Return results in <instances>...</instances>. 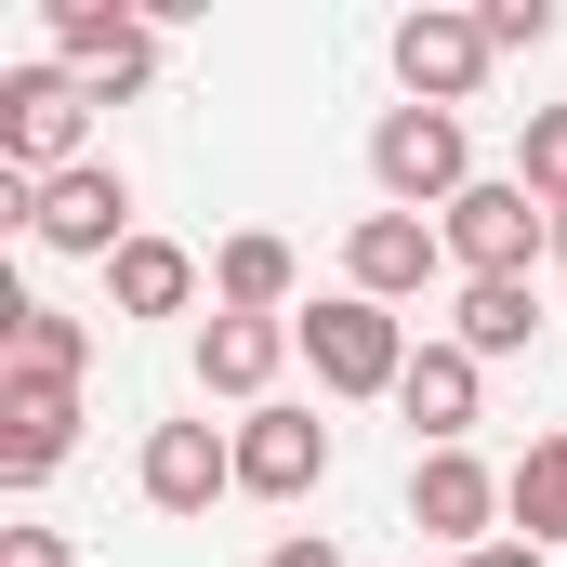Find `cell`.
<instances>
[{
  "label": "cell",
  "instance_id": "obj_1",
  "mask_svg": "<svg viewBox=\"0 0 567 567\" xmlns=\"http://www.w3.org/2000/svg\"><path fill=\"white\" fill-rule=\"evenodd\" d=\"M290 343L317 357V383H330V396H396V383H410V357H423V343L396 330V303H370V290H317V303L290 317Z\"/></svg>",
  "mask_w": 567,
  "mask_h": 567
},
{
  "label": "cell",
  "instance_id": "obj_2",
  "mask_svg": "<svg viewBox=\"0 0 567 567\" xmlns=\"http://www.w3.org/2000/svg\"><path fill=\"white\" fill-rule=\"evenodd\" d=\"M435 238H449V265H462V278H542V251H555V212H542L515 172H475V185L435 212Z\"/></svg>",
  "mask_w": 567,
  "mask_h": 567
},
{
  "label": "cell",
  "instance_id": "obj_3",
  "mask_svg": "<svg viewBox=\"0 0 567 567\" xmlns=\"http://www.w3.org/2000/svg\"><path fill=\"white\" fill-rule=\"evenodd\" d=\"M370 185H383V212H449L462 185H475V133L449 120V106H383V133H370Z\"/></svg>",
  "mask_w": 567,
  "mask_h": 567
},
{
  "label": "cell",
  "instance_id": "obj_4",
  "mask_svg": "<svg viewBox=\"0 0 567 567\" xmlns=\"http://www.w3.org/2000/svg\"><path fill=\"white\" fill-rule=\"evenodd\" d=\"M80 133H93V80H66V66H13V80H0V172L53 185V172L93 158Z\"/></svg>",
  "mask_w": 567,
  "mask_h": 567
},
{
  "label": "cell",
  "instance_id": "obj_5",
  "mask_svg": "<svg viewBox=\"0 0 567 567\" xmlns=\"http://www.w3.org/2000/svg\"><path fill=\"white\" fill-rule=\"evenodd\" d=\"M53 66L93 80V106L106 93H145L158 80V13L145 0H53Z\"/></svg>",
  "mask_w": 567,
  "mask_h": 567
},
{
  "label": "cell",
  "instance_id": "obj_6",
  "mask_svg": "<svg viewBox=\"0 0 567 567\" xmlns=\"http://www.w3.org/2000/svg\"><path fill=\"white\" fill-rule=\"evenodd\" d=\"M27 238L40 251H93V265H120L145 225H133V185H120V158H80V172H53L40 185V212H27Z\"/></svg>",
  "mask_w": 567,
  "mask_h": 567
},
{
  "label": "cell",
  "instance_id": "obj_7",
  "mask_svg": "<svg viewBox=\"0 0 567 567\" xmlns=\"http://www.w3.org/2000/svg\"><path fill=\"white\" fill-rule=\"evenodd\" d=\"M396 80H410V106H475V80H488V13H396Z\"/></svg>",
  "mask_w": 567,
  "mask_h": 567
},
{
  "label": "cell",
  "instance_id": "obj_8",
  "mask_svg": "<svg viewBox=\"0 0 567 567\" xmlns=\"http://www.w3.org/2000/svg\"><path fill=\"white\" fill-rule=\"evenodd\" d=\"M145 515H212L238 488V435L225 423H145V462H133Z\"/></svg>",
  "mask_w": 567,
  "mask_h": 567
},
{
  "label": "cell",
  "instance_id": "obj_9",
  "mask_svg": "<svg viewBox=\"0 0 567 567\" xmlns=\"http://www.w3.org/2000/svg\"><path fill=\"white\" fill-rule=\"evenodd\" d=\"M488 515H502V475H488L475 449H423V462H410V528H423V542L475 555V542H488Z\"/></svg>",
  "mask_w": 567,
  "mask_h": 567
},
{
  "label": "cell",
  "instance_id": "obj_10",
  "mask_svg": "<svg viewBox=\"0 0 567 567\" xmlns=\"http://www.w3.org/2000/svg\"><path fill=\"white\" fill-rule=\"evenodd\" d=\"M435 265H449V238H435L423 212H357V238H343V290H370V303L435 290Z\"/></svg>",
  "mask_w": 567,
  "mask_h": 567
},
{
  "label": "cell",
  "instance_id": "obj_11",
  "mask_svg": "<svg viewBox=\"0 0 567 567\" xmlns=\"http://www.w3.org/2000/svg\"><path fill=\"white\" fill-rule=\"evenodd\" d=\"M317 475H330V423H317V410H278V396H265V410L238 423V488H251V502H303Z\"/></svg>",
  "mask_w": 567,
  "mask_h": 567
},
{
  "label": "cell",
  "instance_id": "obj_12",
  "mask_svg": "<svg viewBox=\"0 0 567 567\" xmlns=\"http://www.w3.org/2000/svg\"><path fill=\"white\" fill-rule=\"evenodd\" d=\"M80 449V383H0V488H40Z\"/></svg>",
  "mask_w": 567,
  "mask_h": 567
},
{
  "label": "cell",
  "instance_id": "obj_13",
  "mask_svg": "<svg viewBox=\"0 0 567 567\" xmlns=\"http://www.w3.org/2000/svg\"><path fill=\"white\" fill-rule=\"evenodd\" d=\"M396 410L423 423V449H462V435L488 423V357H462V343H423V357H410V383H396Z\"/></svg>",
  "mask_w": 567,
  "mask_h": 567
},
{
  "label": "cell",
  "instance_id": "obj_14",
  "mask_svg": "<svg viewBox=\"0 0 567 567\" xmlns=\"http://www.w3.org/2000/svg\"><path fill=\"white\" fill-rule=\"evenodd\" d=\"M290 290H303V265H290L278 225H238L212 251V317H290Z\"/></svg>",
  "mask_w": 567,
  "mask_h": 567
},
{
  "label": "cell",
  "instance_id": "obj_15",
  "mask_svg": "<svg viewBox=\"0 0 567 567\" xmlns=\"http://www.w3.org/2000/svg\"><path fill=\"white\" fill-rule=\"evenodd\" d=\"M93 370V330L66 303H0V383H80Z\"/></svg>",
  "mask_w": 567,
  "mask_h": 567
},
{
  "label": "cell",
  "instance_id": "obj_16",
  "mask_svg": "<svg viewBox=\"0 0 567 567\" xmlns=\"http://www.w3.org/2000/svg\"><path fill=\"white\" fill-rule=\"evenodd\" d=\"M278 357H290V317H212V330H198V383H212V396H251V410H265Z\"/></svg>",
  "mask_w": 567,
  "mask_h": 567
},
{
  "label": "cell",
  "instance_id": "obj_17",
  "mask_svg": "<svg viewBox=\"0 0 567 567\" xmlns=\"http://www.w3.org/2000/svg\"><path fill=\"white\" fill-rule=\"evenodd\" d=\"M106 303H120V317H185V303H198V251H185V238H133V251L106 265Z\"/></svg>",
  "mask_w": 567,
  "mask_h": 567
},
{
  "label": "cell",
  "instance_id": "obj_18",
  "mask_svg": "<svg viewBox=\"0 0 567 567\" xmlns=\"http://www.w3.org/2000/svg\"><path fill=\"white\" fill-rule=\"evenodd\" d=\"M528 330H542V278H462V317H449L462 357H515Z\"/></svg>",
  "mask_w": 567,
  "mask_h": 567
},
{
  "label": "cell",
  "instance_id": "obj_19",
  "mask_svg": "<svg viewBox=\"0 0 567 567\" xmlns=\"http://www.w3.org/2000/svg\"><path fill=\"white\" fill-rule=\"evenodd\" d=\"M502 515H515V542H567V435H528V462H502Z\"/></svg>",
  "mask_w": 567,
  "mask_h": 567
},
{
  "label": "cell",
  "instance_id": "obj_20",
  "mask_svg": "<svg viewBox=\"0 0 567 567\" xmlns=\"http://www.w3.org/2000/svg\"><path fill=\"white\" fill-rule=\"evenodd\" d=\"M515 185H528L542 212H567V106H528V133H515Z\"/></svg>",
  "mask_w": 567,
  "mask_h": 567
},
{
  "label": "cell",
  "instance_id": "obj_21",
  "mask_svg": "<svg viewBox=\"0 0 567 567\" xmlns=\"http://www.w3.org/2000/svg\"><path fill=\"white\" fill-rule=\"evenodd\" d=\"M555 40V0H488V53H542Z\"/></svg>",
  "mask_w": 567,
  "mask_h": 567
},
{
  "label": "cell",
  "instance_id": "obj_22",
  "mask_svg": "<svg viewBox=\"0 0 567 567\" xmlns=\"http://www.w3.org/2000/svg\"><path fill=\"white\" fill-rule=\"evenodd\" d=\"M0 567H80V555H66L53 528H0Z\"/></svg>",
  "mask_w": 567,
  "mask_h": 567
},
{
  "label": "cell",
  "instance_id": "obj_23",
  "mask_svg": "<svg viewBox=\"0 0 567 567\" xmlns=\"http://www.w3.org/2000/svg\"><path fill=\"white\" fill-rule=\"evenodd\" d=\"M265 567H343V542H330V528H290V542H278Z\"/></svg>",
  "mask_w": 567,
  "mask_h": 567
},
{
  "label": "cell",
  "instance_id": "obj_24",
  "mask_svg": "<svg viewBox=\"0 0 567 567\" xmlns=\"http://www.w3.org/2000/svg\"><path fill=\"white\" fill-rule=\"evenodd\" d=\"M449 567H555L542 542H475V555H449Z\"/></svg>",
  "mask_w": 567,
  "mask_h": 567
},
{
  "label": "cell",
  "instance_id": "obj_25",
  "mask_svg": "<svg viewBox=\"0 0 567 567\" xmlns=\"http://www.w3.org/2000/svg\"><path fill=\"white\" fill-rule=\"evenodd\" d=\"M555 265H567V212H555Z\"/></svg>",
  "mask_w": 567,
  "mask_h": 567
}]
</instances>
